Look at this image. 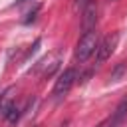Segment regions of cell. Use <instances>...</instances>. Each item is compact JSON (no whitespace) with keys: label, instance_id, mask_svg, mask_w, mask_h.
<instances>
[{"label":"cell","instance_id":"1","mask_svg":"<svg viewBox=\"0 0 127 127\" xmlns=\"http://www.w3.org/2000/svg\"><path fill=\"white\" fill-rule=\"evenodd\" d=\"M97 46H99V34H97V30L83 32V36L79 38L77 48H75V60L79 64L85 62V60H89L97 52Z\"/></svg>","mask_w":127,"mask_h":127},{"label":"cell","instance_id":"2","mask_svg":"<svg viewBox=\"0 0 127 127\" xmlns=\"http://www.w3.org/2000/svg\"><path fill=\"white\" fill-rule=\"evenodd\" d=\"M75 77H77V73H75V69H73V67L64 69V71L60 73V77L56 79L54 95H56V97H65V95H67V91L71 89V85L75 83Z\"/></svg>","mask_w":127,"mask_h":127},{"label":"cell","instance_id":"3","mask_svg":"<svg viewBox=\"0 0 127 127\" xmlns=\"http://www.w3.org/2000/svg\"><path fill=\"white\" fill-rule=\"evenodd\" d=\"M117 42H119V34H117V32L109 34L103 42H99V46H97V62H99V64H103L107 58H111V54H113L115 48H117Z\"/></svg>","mask_w":127,"mask_h":127},{"label":"cell","instance_id":"4","mask_svg":"<svg viewBox=\"0 0 127 127\" xmlns=\"http://www.w3.org/2000/svg\"><path fill=\"white\" fill-rule=\"evenodd\" d=\"M125 115H127V97H123V99L119 101V105L115 107V111H113V115H111L107 127H119V125L123 123Z\"/></svg>","mask_w":127,"mask_h":127},{"label":"cell","instance_id":"5","mask_svg":"<svg viewBox=\"0 0 127 127\" xmlns=\"http://www.w3.org/2000/svg\"><path fill=\"white\" fill-rule=\"evenodd\" d=\"M95 22H97V10L93 4H87L83 8V32H89V30H95Z\"/></svg>","mask_w":127,"mask_h":127},{"label":"cell","instance_id":"6","mask_svg":"<svg viewBox=\"0 0 127 127\" xmlns=\"http://www.w3.org/2000/svg\"><path fill=\"white\" fill-rule=\"evenodd\" d=\"M18 117H20V109L12 103V107L8 109V113H6V117H4V119H6L8 123H16V121H18Z\"/></svg>","mask_w":127,"mask_h":127},{"label":"cell","instance_id":"7","mask_svg":"<svg viewBox=\"0 0 127 127\" xmlns=\"http://www.w3.org/2000/svg\"><path fill=\"white\" fill-rule=\"evenodd\" d=\"M38 10H40V6H36V8H34V10H30V12H28V14H26V16H28V18H24V24H30V22H32V20H34V18H36V14H38Z\"/></svg>","mask_w":127,"mask_h":127},{"label":"cell","instance_id":"8","mask_svg":"<svg viewBox=\"0 0 127 127\" xmlns=\"http://www.w3.org/2000/svg\"><path fill=\"white\" fill-rule=\"evenodd\" d=\"M123 69H125V65H123V64H119V65H117V69L111 73V81H117V79H119V75L123 73Z\"/></svg>","mask_w":127,"mask_h":127},{"label":"cell","instance_id":"9","mask_svg":"<svg viewBox=\"0 0 127 127\" xmlns=\"http://www.w3.org/2000/svg\"><path fill=\"white\" fill-rule=\"evenodd\" d=\"M75 4H77V8H79V10H83L87 4H91V0H75Z\"/></svg>","mask_w":127,"mask_h":127},{"label":"cell","instance_id":"10","mask_svg":"<svg viewBox=\"0 0 127 127\" xmlns=\"http://www.w3.org/2000/svg\"><path fill=\"white\" fill-rule=\"evenodd\" d=\"M22 2H26V0H18V4H22Z\"/></svg>","mask_w":127,"mask_h":127}]
</instances>
